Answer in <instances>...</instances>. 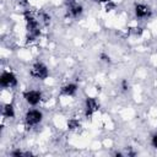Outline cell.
<instances>
[{"label": "cell", "mask_w": 157, "mask_h": 157, "mask_svg": "<svg viewBox=\"0 0 157 157\" xmlns=\"http://www.w3.org/2000/svg\"><path fill=\"white\" fill-rule=\"evenodd\" d=\"M29 75L36 80H45L49 76V70L43 63H34L29 70Z\"/></svg>", "instance_id": "1"}, {"label": "cell", "mask_w": 157, "mask_h": 157, "mask_svg": "<svg viewBox=\"0 0 157 157\" xmlns=\"http://www.w3.org/2000/svg\"><path fill=\"white\" fill-rule=\"evenodd\" d=\"M43 120V113L39 109H28L25 114V123L27 126H36Z\"/></svg>", "instance_id": "2"}, {"label": "cell", "mask_w": 157, "mask_h": 157, "mask_svg": "<svg viewBox=\"0 0 157 157\" xmlns=\"http://www.w3.org/2000/svg\"><path fill=\"white\" fill-rule=\"evenodd\" d=\"M0 86L2 88H11L17 86V77L11 71H4L0 76Z\"/></svg>", "instance_id": "3"}, {"label": "cell", "mask_w": 157, "mask_h": 157, "mask_svg": "<svg viewBox=\"0 0 157 157\" xmlns=\"http://www.w3.org/2000/svg\"><path fill=\"white\" fill-rule=\"evenodd\" d=\"M23 98H25L27 104L34 107V105L40 103V101H42V92L38 91V90H27L23 93Z\"/></svg>", "instance_id": "4"}, {"label": "cell", "mask_w": 157, "mask_h": 157, "mask_svg": "<svg viewBox=\"0 0 157 157\" xmlns=\"http://www.w3.org/2000/svg\"><path fill=\"white\" fill-rule=\"evenodd\" d=\"M99 109V103L93 97H86L85 101V115L87 118L92 117L97 110Z\"/></svg>", "instance_id": "5"}, {"label": "cell", "mask_w": 157, "mask_h": 157, "mask_svg": "<svg viewBox=\"0 0 157 157\" xmlns=\"http://www.w3.org/2000/svg\"><path fill=\"white\" fill-rule=\"evenodd\" d=\"M134 12L135 16L137 18H148L152 15V10L150 9V6L145 5V4H136L134 7Z\"/></svg>", "instance_id": "6"}, {"label": "cell", "mask_w": 157, "mask_h": 157, "mask_svg": "<svg viewBox=\"0 0 157 157\" xmlns=\"http://www.w3.org/2000/svg\"><path fill=\"white\" fill-rule=\"evenodd\" d=\"M82 12H83V7L77 2H74L67 6V15L72 18H78L82 15Z\"/></svg>", "instance_id": "7"}, {"label": "cell", "mask_w": 157, "mask_h": 157, "mask_svg": "<svg viewBox=\"0 0 157 157\" xmlns=\"http://www.w3.org/2000/svg\"><path fill=\"white\" fill-rule=\"evenodd\" d=\"M77 85L76 83H72V82H70V83H66V85H64L63 87H61V94H64V96H67V97H71V96H74L76 92H77Z\"/></svg>", "instance_id": "8"}, {"label": "cell", "mask_w": 157, "mask_h": 157, "mask_svg": "<svg viewBox=\"0 0 157 157\" xmlns=\"http://www.w3.org/2000/svg\"><path fill=\"white\" fill-rule=\"evenodd\" d=\"M2 115L5 118H13L15 117V108L11 103H6L2 108Z\"/></svg>", "instance_id": "9"}, {"label": "cell", "mask_w": 157, "mask_h": 157, "mask_svg": "<svg viewBox=\"0 0 157 157\" xmlns=\"http://www.w3.org/2000/svg\"><path fill=\"white\" fill-rule=\"evenodd\" d=\"M80 126H81V124H80V121L77 119H70V120H67V128L70 130H76Z\"/></svg>", "instance_id": "10"}, {"label": "cell", "mask_w": 157, "mask_h": 157, "mask_svg": "<svg viewBox=\"0 0 157 157\" xmlns=\"http://www.w3.org/2000/svg\"><path fill=\"white\" fill-rule=\"evenodd\" d=\"M130 33L132 36H135V37H139V36L142 34V28L141 27H131L130 28Z\"/></svg>", "instance_id": "11"}, {"label": "cell", "mask_w": 157, "mask_h": 157, "mask_svg": "<svg viewBox=\"0 0 157 157\" xmlns=\"http://www.w3.org/2000/svg\"><path fill=\"white\" fill-rule=\"evenodd\" d=\"M11 155L18 157V156H29V155H32V153H31V152H23V151H21V150H16V151H12Z\"/></svg>", "instance_id": "12"}, {"label": "cell", "mask_w": 157, "mask_h": 157, "mask_svg": "<svg viewBox=\"0 0 157 157\" xmlns=\"http://www.w3.org/2000/svg\"><path fill=\"white\" fill-rule=\"evenodd\" d=\"M151 142H152V146L155 147V148H157V132L152 136V140H151Z\"/></svg>", "instance_id": "13"}, {"label": "cell", "mask_w": 157, "mask_h": 157, "mask_svg": "<svg viewBox=\"0 0 157 157\" xmlns=\"http://www.w3.org/2000/svg\"><path fill=\"white\" fill-rule=\"evenodd\" d=\"M101 58H102V60H103V61H105V63H109V61H110L109 56H107V55H104V54H102V55H101Z\"/></svg>", "instance_id": "14"}, {"label": "cell", "mask_w": 157, "mask_h": 157, "mask_svg": "<svg viewBox=\"0 0 157 157\" xmlns=\"http://www.w3.org/2000/svg\"><path fill=\"white\" fill-rule=\"evenodd\" d=\"M64 2H65V5H66V6H69V5L74 4V2H76V0H64Z\"/></svg>", "instance_id": "15"}, {"label": "cell", "mask_w": 157, "mask_h": 157, "mask_svg": "<svg viewBox=\"0 0 157 157\" xmlns=\"http://www.w3.org/2000/svg\"><path fill=\"white\" fill-rule=\"evenodd\" d=\"M123 90H124V91L128 90V82H126V81H123Z\"/></svg>", "instance_id": "16"}, {"label": "cell", "mask_w": 157, "mask_h": 157, "mask_svg": "<svg viewBox=\"0 0 157 157\" xmlns=\"http://www.w3.org/2000/svg\"><path fill=\"white\" fill-rule=\"evenodd\" d=\"M93 1H96V2H109L112 0H93Z\"/></svg>", "instance_id": "17"}, {"label": "cell", "mask_w": 157, "mask_h": 157, "mask_svg": "<svg viewBox=\"0 0 157 157\" xmlns=\"http://www.w3.org/2000/svg\"><path fill=\"white\" fill-rule=\"evenodd\" d=\"M18 1H26V0H18Z\"/></svg>", "instance_id": "18"}]
</instances>
